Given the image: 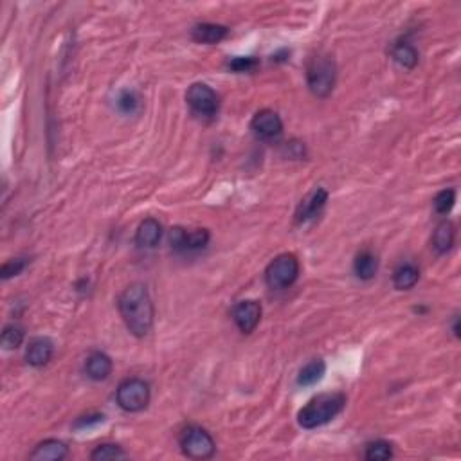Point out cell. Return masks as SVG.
I'll return each mask as SVG.
<instances>
[{
  "mask_svg": "<svg viewBox=\"0 0 461 461\" xmlns=\"http://www.w3.org/2000/svg\"><path fill=\"white\" fill-rule=\"evenodd\" d=\"M118 310L135 337H146L153 328V303L143 283H132L118 298Z\"/></svg>",
  "mask_w": 461,
  "mask_h": 461,
  "instance_id": "6da1fadb",
  "label": "cell"
},
{
  "mask_svg": "<svg viewBox=\"0 0 461 461\" xmlns=\"http://www.w3.org/2000/svg\"><path fill=\"white\" fill-rule=\"evenodd\" d=\"M346 405L343 393H321L314 396L301 411L298 412V424L303 429H317L334 420Z\"/></svg>",
  "mask_w": 461,
  "mask_h": 461,
  "instance_id": "7a4b0ae2",
  "label": "cell"
},
{
  "mask_svg": "<svg viewBox=\"0 0 461 461\" xmlns=\"http://www.w3.org/2000/svg\"><path fill=\"white\" fill-rule=\"evenodd\" d=\"M337 80V67L330 56L312 58L306 67V83L308 89L317 98H328Z\"/></svg>",
  "mask_w": 461,
  "mask_h": 461,
  "instance_id": "3957f363",
  "label": "cell"
},
{
  "mask_svg": "<svg viewBox=\"0 0 461 461\" xmlns=\"http://www.w3.org/2000/svg\"><path fill=\"white\" fill-rule=\"evenodd\" d=\"M299 278V261L294 254H279L265 269V282L270 289L282 290L294 285Z\"/></svg>",
  "mask_w": 461,
  "mask_h": 461,
  "instance_id": "277c9868",
  "label": "cell"
},
{
  "mask_svg": "<svg viewBox=\"0 0 461 461\" xmlns=\"http://www.w3.org/2000/svg\"><path fill=\"white\" fill-rule=\"evenodd\" d=\"M119 408L127 412H139L150 404V386L141 379H127L115 391Z\"/></svg>",
  "mask_w": 461,
  "mask_h": 461,
  "instance_id": "5b68a950",
  "label": "cell"
},
{
  "mask_svg": "<svg viewBox=\"0 0 461 461\" xmlns=\"http://www.w3.org/2000/svg\"><path fill=\"white\" fill-rule=\"evenodd\" d=\"M180 449L184 456L191 457V460H209L217 447L206 429L191 425V427L184 429L180 434Z\"/></svg>",
  "mask_w": 461,
  "mask_h": 461,
  "instance_id": "8992f818",
  "label": "cell"
},
{
  "mask_svg": "<svg viewBox=\"0 0 461 461\" xmlns=\"http://www.w3.org/2000/svg\"><path fill=\"white\" fill-rule=\"evenodd\" d=\"M186 101L191 106V110L202 118H213L220 106L218 94L206 83H193L186 92Z\"/></svg>",
  "mask_w": 461,
  "mask_h": 461,
  "instance_id": "52a82bcc",
  "label": "cell"
},
{
  "mask_svg": "<svg viewBox=\"0 0 461 461\" xmlns=\"http://www.w3.org/2000/svg\"><path fill=\"white\" fill-rule=\"evenodd\" d=\"M251 128H253L254 135L261 141H274L278 139L283 132L282 118L274 110H260L251 121Z\"/></svg>",
  "mask_w": 461,
  "mask_h": 461,
  "instance_id": "ba28073f",
  "label": "cell"
},
{
  "mask_svg": "<svg viewBox=\"0 0 461 461\" xmlns=\"http://www.w3.org/2000/svg\"><path fill=\"white\" fill-rule=\"evenodd\" d=\"M170 241L177 251H198L204 249L209 241L208 229H193L186 231L182 227H173L170 231Z\"/></svg>",
  "mask_w": 461,
  "mask_h": 461,
  "instance_id": "9c48e42d",
  "label": "cell"
},
{
  "mask_svg": "<svg viewBox=\"0 0 461 461\" xmlns=\"http://www.w3.org/2000/svg\"><path fill=\"white\" fill-rule=\"evenodd\" d=\"M233 319L244 334H253L261 321V305L254 299L240 301L233 308Z\"/></svg>",
  "mask_w": 461,
  "mask_h": 461,
  "instance_id": "30bf717a",
  "label": "cell"
},
{
  "mask_svg": "<svg viewBox=\"0 0 461 461\" xmlns=\"http://www.w3.org/2000/svg\"><path fill=\"white\" fill-rule=\"evenodd\" d=\"M54 353V344L53 341L47 337H37L29 343L27 351H25V360L27 364L34 367H42L53 359Z\"/></svg>",
  "mask_w": 461,
  "mask_h": 461,
  "instance_id": "8fae6325",
  "label": "cell"
},
{
  "mask_svg": "<svg viewBox=\"0 0 461 461\" xmlns=\"http://www.w3.org/2000/svg\"><path fill=\"white\" fill-rule=\"evenodd\" d=\"M163 236V227L156 218H146L135 231V244L141 249H156Z\"/></svg>",
  "mask_w": 461,
  "mask_h": 461,
  "instance_id": "7c38bea8",
  "label": "cell"
},
{
  "mask_svg": "<svg viewBox=\"0 0 461 461\" xmlns=\"http://www.w3.org/2000/svg\"><path fill=\"white\" fill-rule=\"evenodd\" d=\"M69 449L67 445L60 440H45L34 447V450L29 454V460L33 461H61L67 457Z\"/></svg>",
  "mask_w": 461,
  "mask_h": 461,
  "instance_id": "4fadbf2b",
  "label": "cell"
},
{
  "mask_svg": "<svg viewBox=\"0 0 461 461\" xmlns=\"http://www.w3.org/2000/svg\"><path fill=\"white\" fill-rule=\"evenodd\" d=\"M112 359L103 351H94L90 353L89 359L85 362V372L89 375V379L96 380V382H101V380H106L112 375Z\"/></svg>",
  "mask_w": 461,
  "mask_h": 461,
  "instance_id": "5bb4252c",
  "label": "cell"
},
{
  "mask_svg": "<svg viewBox=\"0 0 461 461\" xmlns=\"http://www.w3.org/2000/svg\"><path fill=\"white\" fill-rule=\"evenodd\" d=\"M229 34V29L225 25L220 24H198L193 27L191 37L193 40L198 42V44H218V42L224 40Z\"/></svg>",
  "mask_w": 461,
  "mask_h": 461,
  "instance_id": "9a60e30c",
  "label": "cell"
},
{
  "mask_svg": "<svg viewBox=\"0 0 461 461\" xmlns=\"http://www.w3.org/2000/svg\"><path fill=\"white\" fill-rule=\"evenodd\" d=\"M456 240V229L449 220H443L436 225L433 234V249L438 254L449 253Z\"/></svg>",
  "mask_w": 461,
  "mask_h": 461,
  "instance_id": "2e32d148",
  "label": "cell"
},
{
  "mask_svg": "<svg viewBox=\"0 0 461 461\" xmlns=\"http://www.w3.org/2000/svg\"><path fill=\"white\" fill-rule=\"evenodd\" d=\"M327 202H328V191L327 189L319 188L317 191L312 193V195L301 204V208H299V213H298V220L305 222L317 217Z\"/></svg>",
  "mask_w": 461,
  "mask_h": 461,
  "instance_id": "e0dca14e",
  "label": "cell"
},
{
  "mask_svg": "<svg viewBox=\"0 0 461 461\" xmlns=\"http://www.w3.org/2000/svg\"><path fill=\"white\" fill-rule=\"evenodd\" d=\"M420 279V270L412 263H402L393 272V285L396 290H409Z\"/></svg>",
  "mask_w": 461,
  "mask_h": 461,
  "instance_id": "ac0fdd59",
  "label": "cell"
},
{
  "mask_svg": "<svg viewBox=\"0 0 461 461\" xmlns=\"http://www.w3.org/2000/svg\"><path fill=\"white\" fill-rule=\"evenodd\" d=\"M353 270H355L357 278L364 279H373L375 278L377 270H379V260H377L375 254L372 251H362L360 254H357L355 263H353Z\"/></svg>",
  "mask_w": 461,
  "mask_h": 461,
  "instance_id": "d6986e66",
  "label": "cell"
},
{
  "mask_svg": "<svg viewBox=\"0 0 461 461\" xmlns=\"http://www.w3.org/2000/svg\"><path fill=\"white\" fill-rule=\"evenodd\" d=\"M391 56L404 69H415L418 63V51L409 42H398L393 45Z\"/></svg>",
  "mask_w": 461,
  "mask_h": 461,
  "instance_id": "ffe728a7",
  "label": "cell"
},
{
  "mask_svg": "<svg viewBox=\"0 0 461 461\" xmlns=\"http://www.w3.org/2000/svg\"><path fill=\"white\" fill-rule=\"evenodd\" d=\"M324 372H327V364H324V360L321 359L312 360V362L306 364L301 372H299L298 384L299 386H314V384H317L319 380L324 377Z\"/></svg>",
  "mask_w": 461,
  "mask_h": 461,
  "instance_id": "44dd1931",
  "label": "cell"
},
{
  "mask_svg": "<svg viewBox=\"0 0 461 461\" xmlns=\"http://www.w3.org/2000/svg\"><path fill=\"white\" fill-rule=\"evenodd\" d=\"M127 457V453L119 447V445L114 443H103L98 445L92 454H90V460L92 461H108V460H125Z\"/></svg>",
  "mask_w": 461,
  "mask_h": 461,
  "instance_id": "7402d4cb",
  "label": "cell"
},
{
  "mask_svg": "<svg viewBox=\"0 0 461 461\" xmlns=\"http://www.w3.org/2000/svg\"><path fill=\"white\" fill-rule=\"evenodd\" d=\"M364 457L370 461L389 460V457H393L391 443H388V441L384 440H377V441H372V443H367Z\"/></svg>",
  "mask_w": 461,
  "mask_h": 461,
  "instance_id": "603a6c76",
  "label": "cell"
},
{
  "mask_svg": "<svg viewBox=\"0 0 461 461\" xmlns=\"http://www.w3.org/2000/svg\"><path fill=\"white\" fill-rule=\"evenodd\" d=\"M24 328L18 324H9L2 331V346L6 350H17L22 343H24Z\"/></svg>",
  "mask_w": 461,
  "mask_h": 461,
  "instance_id": "cb8c5ba5",
  "label": "cell"
},
{
  "mask_svg": "<svg viewBox=\"0 0 461 461\" xmlns=\"http://www.w3.org/2000/svg\"><path fill=\"white\" fill-rule=\"evenodd\" d=\"M454 202H456V191L454 189H441L433 201L434 211L438 215H447L454 208Z\"/></svg>",
  "mask_w": 461,
  "mask_h": 461,
  "instance_id": "d4e9b609",
  "label": "cell"
},
{
  "mask_svg": "<svg viewBox=\"0 0 461 461\" xmlns=\"http://www.w3.org/2000/svg\"><path fill=\"white\" fill-rule=\"evenodd\" d=\"M118 105L125 114H132V112H135V108L139 106V98H137V94L132 92V90H125V92L119 96Z\"/></svg>",
  "mask_w": 461,
  "mask_h": 461,
  "instance_id": "484cf974",
  "label": "cell"
},
{
  "mask_svg": "<svg viewBox=\"0 0 461 461\" xmlns=\"http://www.w3.org/2000/svg\"><path fill=\"white\" fill-rule=\"evenodd\" d=\"M25 265H27V261H25L24 258H15V260H9L8 263L2 265V278L9 279V278H13V276H18V274L25 269Z\"/></svg>",
  "mask_w": 461,
  "mask_h": 461,
  "instance_id": "4316f807",
  "label": "cell"
},
{
  "mask_svg": "<svg viewBox=\"0 0 461 461\" xmlns=\"http://www.w3.org/2000/svg\"><path fill=\"white\" fill-rule=\"evenodd\" d=\"M256 65H258V60L253 56H247V58L240 56L229 61V69L236 70V72H249V70L256 69Z\"/></svg>",
  "mask_w": 461,
  "mask_h": 461,
  "instance_id": "83f0119b",
  "label": "cell"
},
{
  "mask_svg": "<svg viewBox=\"0 0 461 461\" xmlns=\"http://www.w3.org/2000/svg\"><path fill=\"white\" fill-rule=\"evenodd\" d=\"M103 420H105V417H103V415H96V417H83V418H80L78 422H76V425H74V427H76V429H85V427H89V425L99 424V422H103Z\"/></svg>",
  "mask_w": 461,
  "mask_h": 461,
  "instance_id": "f1b7e54d",
  "label": "cell"
},
{
  "mask_svg": "<svg viewBox=\"0 0 461 461\" xmlns=\"http://www.w3.org/2000/svg\"><path fill=\"white\" fill-rule=\"evenodd\" d=\"M454 335H456V337H460V317H456L454 319Z\"/></svg>",
  "mask_w": 461,
  "mask_h": 461,
  "instance_id": "f546056e",
  "label": "cell"
}]
</instances>
